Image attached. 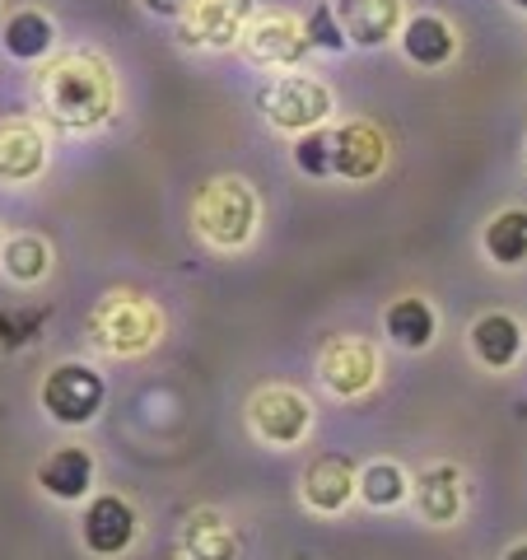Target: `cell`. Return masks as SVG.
Instances as JSON below:
<instances>
[{
  "label": "cell",
  "mask_w": 527,
  "mask_h": 560,
  "mask_svg": "<svg viewBox=\"0 0 527 560\" xmlns=\"http://www.w3.org/2000/svg\"><path fill=\"white\" fill-rule=\"evenodd\" d=\"M43 108L61 127H98L113 113V75L98 57H66L43 75Z\"/></svg>",
  "instance_id": "1"
},
{
  "label": "cell",
  "mask_w": 527,
  "mask_h": 560,
  "mask_svg": "<svg viewBox=\"0 0 527 560\" xmlns=\"http://www.w3.org/2000/svg\"><path fill=\"white\" fill-rule=\"evenodd\" d=\"M197 230L206 243H215V248L234 253L243 243L253 238L257 230V197L253 187L243 178H215L201 187L197 197Z\"/></svg>",
  "instance_id": "2"
},
{
  "label": "cell",
  "mask_w": 527,
  "mask_h": 560,
  "mask_svg": "<svg viewBox=\"0 0 527 560\" xmlns=\"http://www.w3.org/2000/svg\"><path fill=\"white\" fill-rule=\"evenodd\" d=\"M43 411L57 420V425H90V420L103 411V397H108V383L94 364H57L43 383Z\"/></svg>",
  "instance_id": "3"
},
{
  "label": "cell",
  "mask_w": 527,
  "mask_h": 560,
  "mask_svg": "<svg viewBox=\"0 0 527 560\" xmlns=\"http://www.w3.org/2000/svg\"><path fill=\"white\" fill-rule=\"evenodd\" d=\"M261 113H267L271 127L304 136L331 117V90L313 75H276L261 90Z\"/></svg>",
  "instance_id": "4"
},
{
  "label": "cell",
  "mask_w": 527,
  "mask_h": 560,
  "mask_svg": "<svg viewBox=\"0 0 527 560\" xmlns=\"http://www.w3.org/2000/svg\"><path fill=\"white\" fill-rule=\"evenodd\" d=\"M160 327H164L160 308H154L150 300H140V294H113V300H103L98 313L90 318L94 341L117 350V355H136V350L154 346Z\"/></svg>",
  "instance_id": "5"
},
{
  "label": "cell",
  "mask_w": 527,
  "mask_h": 560,
  "mask_svg": "<svg viewBox=\"0 0 527 560\" xmlns=\"http://www.w3.org/2000/svg\"><path fill=\"white\" fill-rule=\"evenodd\" d=\"M243 51H248L253 66H267V70H285V66H298L313 51L304 24L294 20V14H253L248 28H243Z\"/></svg>",
  "instance_id": "6"
},
{
  "label": "cell",
  "mask_w": 527,
  "mask_h": 560,
  "mask_svg": "<svg viewBox=\"0 0 527 560\" xmlns=\"http://www.w3.org/2000/svg\"><path fill=\"white\" fill-rule=\"evenodd\" d=\"M248 425L261 444H276V448H290L308 434L313 425V407L304 393L294 388H261L248 401Z\"/></svg>",
  "instance_id": "7"
},
{
  "label": "cell",
  "mask_w": 527,
  "mask_h": 560,
  "mask_svg": "<svg viewBox=\"0 0 527 560\" xmlns=\"http://www.w3.org/2000/svg\"><path fill=\"white\" fill-rule=\"evenodd\" d=\"M318 378L337 397H360L378 378V350L364 337H331L318 355Z\"/></svg>",
  "instance_id": "8"
},
{
  "label": "cell",
  "mask_w": 527,
  "mask_h": 560,
  "mask_svg": "<svg viewBox=\"0 0 527 560\" xmlns=\"http://www.w3.org/2000/svg\"><path fill=\"white\" fill-rule=\"evenodd\" d=\"M383 164H388V136L374 121H346V127L331 131V168H337V178L368 183L383 173Z\"/></svg>",
  "instance_id": "9"
},
{
  "label": "cell",
  "mask_w": 527,
  "mask_h": 560,
  "mask_svg": "<svg viewBox=\"0 0 527 560\" xmlns=\"http://www.w3.org/2000/svg\"><path fill=\"white\" fill-rule=\"evenodd\" d=\"M253 20V0H191L183 14V38L197 47H234Z\"/></svg>",
  "instance_id": "10"
},
{
  "label": "cell",
  "mask_w": 527,
  "mask_h": 560,
  "mask_svg": "<svg viewBox=\"0 0 527 560\" xmlns=\"http://www.w3.org/2000/svg\"><path fill=\"white\" fill-rule=\"evenodd\" d=\"M298 490H304V504L318 514H341L350 495H360V471L355 463L346 458V453H318L308 467H304V481H298Z\"/></svg>",
  "instance_id": "11"
},
{
  "label": "cell",
  "mask_w": 527,
  "mask_h": 560,
  "mask_svg": "<svg viewBox=\"0 0 527 560\" xmlns=\"http://www.w3.org/2000/svg\"><path fill=\"white\" fill-rule=\"evenodd\" d=\"M80 537L94 556H121L136 541V510L121 495H98L80 518Z\"/></svg>",
  "instance_id": "12"
},
{
  "label": "cell",
  "mask_w": 527,
  "mask_h": 560,
  "mask_svg": "<svg viewBox=\"0 0 527 560\" xmlns=\"http://www.w3.org/2000/svg\"><path fill=\"white\" fill-rule=\"evenodd\" d=\"M337 20L355 47H383L401 38V0H337Z\"/></svg>",
  "instance_id": "13"
},
{
  "label": "cell",
  "mask_w": 527,
  "mask_h": 560,
  "mask_svg": "<svg viewBox=\"0 0 527 560\" xmlns=\"http://www.w3.org/2000/svg\"><path fill=\"white\" fill-rule=\"evenodd\" d=\"M411 495H415L420 518L444 528V523H453V518L462 514V471L453 467V463H430V467L415 477Z\"/></svg>",
  "instance_id": "14"
},
{
  "label": "cell",
  "mask_w": 527,
  "mask_h": 560,
  "mask_svg": "<svg viewBox=\"0 0 527 560\" xmlns=\"http://www.w3.org/2000/svg\"><path fill=\"white\" fill-rule=\"evenodd\" d=\"M471 355H477L485 370H514L523 355V327L508 313H481L471 323Z\"/></svg>",
  "instance_id": "15"
},
{
  "label": "cell",
  "mask_w": 527,
  "mask_h": 560,
  "mask_svg": "<svg viewBox=\"0 0 527 560\" xmlns=\"http://www.w3.org/2000/svg\"><path fill=\"white\" fill-rule=\"evenodd\" d=\"M47 164V145L28 121H0V183H28Z\"/></svg>",
  "instance_id": "16"
},
{
  "label": "cell",
  "mask_w": 527,
  "mask_h": 560,
  "mask_svg": "<svg viewBox=\"0 0 527 560\" xmlns=\"http://www.w3.org/2000/svg\"><path fill=\"white\" fill-rule=\"evenodd\" d=\"M401 51L425 70L448 66L453 51H458V33H453L448 20H438V14H415V20L401 24Z\"/></svg>",
  "instance_id": "17"
},
{
  "label": "cell",
  "mask_w": 527,
  "mask_h": 560,
  "mask_svg": "<svg viewBox=\"0 0 527 560\" xmlns=\"http://www.w3.org/2000/svg\"><path fill=\"white\" fill-rule=\"evenodd\" d=\"M38 486L51 500H84L94 486V458L84 448H57L51 458L38 467Z\"/></svg>",
  "instance_id": "18"
},
{
  "label": "cell",
  "mask_w": 527,
  "mask_h": 560,
  "mask_svg": "<svg viewBox=\"0 0 527 560\" xmlns=\"http://www.w3.org/2000/svg\"><path fill=\"white\" fill-rule=\"evenodd\" d=\"M383 327H388L393 346H401V350H425L434 341V331H438V318H434V308L425 300L407 294V300H393L388 304V313H383Z\"/></svg>",
  "instance_id": "19"
},
{
  "label": "cell",
  "mask_w": 527,
  "mask_h": 560,
  "mask_svg": "<svg viewBox=\"0 0 527 560\" xmlns=\"http://www.w3.org/2000/svg\"><path fill=\"white\" fill-rule=\"evenodd\" d=\"M51 43H57V28H51V20L38 10L10 14L5 28H0V47H5L14 61H38L51 51Z\"/></svg>",
  "instance_id": "20"
},
{
  "label": "cell",
  "mask_w": 527,
  "mask_h": 560,
  "mask_svg": "<svg viewBox=\"0 0 527 560\" xmlns=\"http://www.w3.org/2000/svg\"><path fill=\"white\" fill-rule=\"evenodd\" d=\"M481 243H485V257L495 261V267H523L527 261V210L523 206L500 210V215L485 224Z\"/></svg>",
  "instance_id": "21"
},
{
  "label": "cell",
  "mask_w": 527,
  "mask_h": 560,
  "mask_svg": "<svg viewBox=\"0 0 527 560\" xmlns=\"http://www.w3.org/2000/svg\"><path fill=\"white\" fill-rule=\"evenodd\" d=\"M183 551L191 560H238V533L220 514H191L183 528Z\"/></svg>",
  "instance_id": "22"
},
{
  "label": "cell",
  "mask_w": 527,
  "mask_h": 560,
  "mask_svg": "<svg viewBox=\"0 0 527 560\" xmlns=\"http://www.w3.org/2000/svg\"><path fill=\"white\" fill-rule=\"evenodd\" d=\"M411 495V481H407V471H401L397 463H368L360 471V500L368 504V510H393V504H401Z\"/></svg>",
  "instance_id": "23"
},
{
  "label": "cell",
  "mask_w": 527,
  "mask_h": 560,
  "mask_svg": "<svg viewBox=\"0 0 527 560\" xmlns=\"http://www.w3.org/2000/svg\"><path fill=\"white\" fill-rule=\"evenodd\" d=\"M0 257H5V271H10L14 280H24V285H33V280H43V276H47V267H51L47 243H43V238H33V234L10 238L5 248H0Z\"/></svg>",
  "instance_id": "24"
},
{
  "label": "cell",
  "mask_w": 527,
  "mask_h": 560,
  "mask_svg": "<svg viewBox=\"0 0 527 560\" xmlns=\"http://www.w3.org/2000/svg\"><path fill=\"white\" fill-rule=\"evenodd\" d=\"M294 164H298V173H308V178H331V131H323V127H313V131H304L294 140Z\"/></svg>",
  "instance_id": "25"
},
{
  "label": "cell",
  "mask_w": 527,
  "mask_h": 560,
  "mask_svg": "<svg viewBox=\"0 0 527 560\" xmlns=\"http://www.w3.org/2000/svg\"><path fill=\"white\" fill-rule=\"evenodd\" d=\"M304 33H308V43L318 51H346L350 47L346 28L337 20V5H313V14L304 20Z\"/></svg>",
  "instance_id": "26"
},
{
  "label": "cell",
  "mask_w": 527,
  "mask_h": 560,
  "mask_svg": "<svg viewBox=\"0 0 527 560\" xmlns=\"http://www.w3.org/2000/svg\"><path fill=\"white\" fill-rule=\"evenodd\" d=\"M47 308H0V346H28L43 331Z\"/></svg>",
  "instance_id": "27"
},
{
  "label": "cell",
  "mask_w": 527,
  "mask_h": 560,
  "mask_svg": "<svg viewBox=\"0 0 527 560\" xmlns=\"http://www.w3.org/2000/svg\"><path fill=\"white\" fill-rule=\"evenodd\" d=\"M150 14H164V20H173V14H187L191 0H140Z\"/></svg>",
  "instance_id": "28"
},
{
  "label": "cell",
  "mask_w": 527,
  "mask_h": 560,
  "mask_svg": "<svg viewBox=\"0 0 527 560\" xmlns=\"http://www.w3.org/2000/svg\"><path fill=\"white\" fill-rule=\"evenodd\" d=\"M504 560H527V541H514V547L504 551Z\"/></svg>",
  "instance_id": "29"
},
{
  "label": "cell",
  "mask_w": 527,
  "mask_h": 560,
  "mask_svg": "<svg viewBox=\"0 0 527 560\" xmlns=\"http://www.w3.org/2000/svg\"><path fill=\"white\" fill-rule=\"evenodd\" d=\"M508 5H514V10H523V14H527V0H508Z\"/></svg>",
  "instance_id": "30"
}]
</instances>
